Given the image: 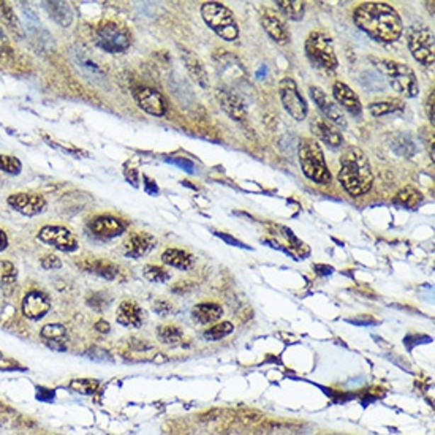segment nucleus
Listing matches in <instances>:
<instances>
[{
	"label": "nucleus",
	"mask_w": 435,
	"mask_h": 435,
	"mask_svg": "<svg viewBox=\"0 0 435 435\" xmlns=\"http://www.w3.org/2000/svg\"><path fill=\"white\" fill-rule=\"evenodd\" d=\"M353 21L367 35L383 43L397 42L404 32L399 13L383 2L361 4L353 13Z\"/></svg>",
	"instance_id": "1"
},
{
	"label": "nucleus",
	"mask_w": 435,
	"mask_h": 435,
	"mask_svg": "<svg viewBox=\"0 0 435 435\" xmlns=\"http://www.w3.org/2000/svg\"><path fill=\"white\" fill-rule=\"evenodd\" d=\"M339 182L351 196H363L372 188L373 174L371 163L361 149L350 147L344 152Z\"/></svg>",
	"instance_id": "2"
},
{
	"label": "nucleus",
	"mask_w": 435,
	"mask_h": 435,
	"mask_svg": "<svg viewBox=\"0 0 435 435\" xmlns=\"http://www.w3.org/2000/svg\"><path fill=\"white\" fill-rule=\"evenodd\" d=\"M299 163H301L303 173L307 176L310 181L326 186L329 183L332 176L326 166V160L320 145L314 138H303L299 141L298 147Z\"/></svg>",
	"instance_id": "3"
},
{
	"label": "nucleus",
	"mask_w": 435,
	"mask_h": 435,
	"mask_svg": "<svg viewBox=\"0 0 435 435\" xmlns=\"http://www.w3.org/2000/svg\"><path fill=\"white\" fill-rule=\"evenodd\" d=\"M372 62L375 64L377 69L385 74L390 86L397 94L404 95L407 98L417 97L419 92L418 79L414 77V72L409 65L385 59H372Z\"/></svg>",
	"instance_id": "4"
},
{
	"label": "nucleus",
	"mask_w": 435,
	"mask_h": 435,
	"mask_svg": "<svg viewBox=\"0 0 435 435\" xmlns=\"http://www.w3.org/2000/svg\"><path fill=\"white\" fill-rule=\"evenodd\" d=\"M201 16L205 23L213 29L220 38L227 42H233L239 37V27L236 18L228 6L219 2H208L201 6Z\"/></svg>",
	"instance_id": "5"
},
{
	"label": "nucleus",
	"mask_w": 435,
	"mask_h": 435,
	"mask_svg": "<svg viewBox=\"0 0 435 435\" xmlns=\"http://www.w3.org/2000/svg\"><path fill=\"white\" fill-rule=\"evenodd\" d=\"M305 54L312 64L317 69L324 70L328 73H334L337 69V56L334 51V45L329 35L323 32H312L305 40Z\"/></svg>",
	"instance_id": "6"
},
{
	"label": "nucleus",
	"mask_w": 435,
	"mask_h": 435,
	"mask_svg": "<svg viewBox=\"0 0 435 435\" xmlns=\"http://www.w3.org/2000/svg\"><path fill=\"white\" fill-rule=\"evenodd\" d=\"M409 47L417 62L434 69L435 40L434 32L426 26H413L409 29Z\"/></svg>",
	"instance_id": "7"
},
{
	"label": "nucleus",
	"mask_w": 435,
	"mask_h": 435,
	"mask_svg": "<svg viewBox=\"0 0 435 435\" xmlns=\"http://www.w3.org/2000/svg\"><path fill=\"white\" fill-rule=\"evenodd\" d=\"M97 43L106 52H125L130 47L132 37L125 27L113 21H105L98 26Z\"/></svg>",
	"instance_id": "8"
},
{
	"label": "nucleus",
	"mask_w": 435,
	"mask_h": 435,
	"mask_svg": "<svg viewBox=\"0 0 435 435\" xmlns=\"http://www.w3.org/2000/svg\"><path fill=\"white\" fill-rule=\"evenodd\" d=\"M278 89H281V100L282 105L291 118L296 120H304L307 118L309 108L307 103L301 94L298 91L296 83L291 78H285L278 84Z\"/></svg>",
	"instance_id": "9"
},
{
	"label": "nucleus",
	"mask_w": 435,
	"mask_h": 435,
	"mask_svg": "<svg viewBox=\"0 0 435 435\" xmlns=\"http://www.w3.org/2000/svg\"><path fill=\"white\" fill-rule=\"evenodd\" d=\"M38 239L46 246H51L60 252H74L78 250V239L69 228L56 227V225H46L38 231Z\"/></svg>",
	"instance_id": "10"
},
{
	"label": "nucleus",
	"mask_w": 435,
	"mask_h": 435,
	"mask_svg": "<svg viewBox=\"0 0 435 435\" xmlns=\"http://www.w3.org/2000/svg\"><path fill=\"white\" fill-rule=\"evenodd\" d=\"M310 97L315 101L317 106L320 108V111L324 114V118L328 119L331 124L346 127V119L344 115L342 108L339 106L323 89H320V87H317V86H312Z\"/></svg>",
	"instance_id": "11"
},
{
	"label": "nucleus",
	"mask_w": 435,
	"mask_h": 435,
	"mask_svg": "<svg viewBox=\"0 0 435 435\" xmlns=\"http://www.w3.org/2000/svg\"><path fill=\"white\" fill-rule=\"evenodd\" d=\"M11 209L26 217H35L46 209V200L38 193H15L6 200Z\"/></svg>",
	"instance_id": "12"
},
{
	"label": "nucleus",
	"mask_w": 435,
	"mask_h": 435,
	"mask_svg": "<svg viewBox=\"0 0 435 435\" xmlns=\"http://www.w3.org/2000/svg\"><path fill=\"white\" fill-rule=\"evenodd\" d=\"M21 309L26 318L38 322L42 320L43 317H46L47 312L51 310V299L47 298V295L43 293V291L33 290L24 296Z\"/></svg>",
	"instance_id": "13"
},
{
	"label": "nucleus",
	"mask_w": 435,
	"mask_h": 435,
	"mask_svg": "<svg viewBox=\"0 0 435 435\" xmlns=\"http://www.w3.org/2000/svg\"><path fill=\"white\" fill-rule=\"evenodd\" d=\"M135 101L142 111L151 115H163L166 113V101L163 95L152 87H138L135 89Z\"/></svg>",
	"instance_id": "14"
},
{
	"label": "nucleus",
	"mask_w": 435,
	"mask_h": 435,
	"mask_svg": "<svg viewBox=\"0 0 435 435\" xmlns=\"http://www.w3.org/2000/svg\"><path fill=\"white\" fill-rule=\"evenodd\" d=\"M91 233L98 239H113L125 231V223L113 215H97L89 222Z\"/></svg>",
	"instance_id": "15"
},
{
	"label": "nucleus",
	"mask_w": 435,
	"mask_h": 435,
	"mask_svg": "<svg viewBox=\"0 0 435 435\" xmlns=\"http://www.w3.org/2000/svg\"><path fill=\"white\" fill-rule=\"evenodd\" d=\"M157 247V239L149 233H133L124 242V252L128 258H142Z\"/></svg>",
	"instance_id": "16"
},
{
	"label": "nucleus",
	"mask_w": 435,
	"mask_h": 435,
	"mask_svg": "<svg viewBox=\"0 0 435 435\" xmlns=\"http://www.w3.org/2000/svg\"><path fill=\"white\" fill-rule=\"evenodd\" d=\"M215 95L222 106V110L225 111L231 119L244 120L247 118L246 103H244L239 95H236L235 92H231L228 89H217Z\"/></svg>",
	"instance_id": "17"
},
{
	"label": "nucleus",
	"mask_w": 435,
	"mask_h": 435,
	"mask_svg": "<svg viewBox=\"0 0 435 435\" xmlns=\"http://www.w3.org/2000/svg\"><path fill=\"white\" fill-rule=\"evenodd\" d=\"M261 24L263 29L268 32V35L276 40L277 43L287 45L290 42V33L285 27L281 15L274 10H266L261 16Z\"/></svg>",
	"instance_id": "18"
},
{
	"label": "nucleus",
	"mask_w": 435,
	"mask_h": 435,
	"mask_svg": "<svg viewBox=\"0 0 435 435\" xmlns=\"http://www.w3.org/2000/svg\"><path fill=\"white\" fill-rule=\"evenodd\" d=\"M115 320L119 324L127 326V328H141L146 320L145 310L135 301H122L115 314Z\"/></svg>",
	"instance_id": "19"
},
{
	"label": "nucleus",
	"mask_w": 435,
	"mask_h": 435,
	"mask_svg": "<svg viewBox=\"0 0 435 435\" xmlns=\"http://www.w3.org/2000/svg\"><path fill=\"white\" fill-rule=\"evenodd\" d=\"M310 130L318 140H322L324 145H328L331 147H339L344 142L341 132L337 130L334 124H331V122L326 119H322V118L312 119Z\"/></svg>",
	"instance_id": "20"
},
{
	"label": "nucleus",
	"mask_w": 435,
	"mask_h": 435,
	"mask_svg": "<svg viewBox=\"0 0 435 435\" xmlns=\"http://www.w3.org/2000/svg\"><path fill=\"white\" fill-rule=\"evenodd\" d=\"M179 52H181V59H182L183 65H186L188 74L193 78L195 83L200 84L201 87H208L209 86L208 72L201 60L198 59V56H196L193 51H190L183 46H179Z\"/></svg>",
	"instance_id": "21"
},
{
	"label": "nucleus",
	"mask_w": 435,
	"mask_h": 435,
	"mask_svg": "<svg viewBox=\"0 0 435 435\" xmlns=\"http://www.w3.org/2000/svg\"><path fill=\"white\" fill-rule=\"evenodd\" d=\"M332 95H334L339 106L345 108V110L351 113L353 115L361 114L363 111L361 100H359L358 95L353 92L345 83H342V81H337L334 87H332Z\"/></svg>",
	"instance_id": "22"
},
{
	"label": "nucleus",
	"mask_w": 435,
	"mask_h": 435,
	"mask_svg": "<svg viewBox=\"0 0 435 435\" xmlns=\"http://www.w3.org/2000/svg\"><path fill=\"white\" fill-rule=\"evenodd\" d=\"M78 266L86 271V273H92L95 276H100L108 281H113V278L118 277L119 268L118 264H114L110 260H105V258H95V260H84L78 263Z\"/></svg>",
	"instance_id": "23"
},
{
	"label": "nucleus",
	"mask_w": 435,
	"mask_h": 435,
	"mask_svg": "<svg viewBox=\"0 0 435 435\" xmlns=\"http://www.w3.org/2000/svg\"><path fill=\"white\" fill-rule=\"evenodd\" d=\"M40 336H42L43 341L46 342V345H50V349L64 351L67 350V339H69V334H67V328L64 324L60 323H52V324H46L40 331Z\"/></svg>",
	"instance_id": "24"
},
{
	"label": "nucleus",
	"mask_w": 435,
	"mask_h": 435,
	"mask_svg": "<svg viewBox=\"0 0 435 435\" xmlns=\"http://www.w3.org/2000/svg\"><path fill=\"white\" fill-rule=\"evenodd\" d=\"M223 315V309L220 304L217 303H201L196 304L192 309V317L196 323L209 324L220 320Z\"/></svg>",
	"instance_id": "25"
},
{
	"label": "nucleus",
	"mask_w": 435,
	"mask_h": 435,
	"mask_svg": "<svg viewBox=\"0 0 435 435\" xmlns=\"http://www.w3.org/2000/svg\"><path fill=\"white\" fill-rule=\"evenodd\" d=\"M162 261L176 269L187 271L193 266V255L182 249H166L162 254Z\"/></svg>",
	"instance_id": "26"
},
{
	"label": "nucleus",
	"mask_w": 435,
	"mask_h": 435,
	"mask_svg": "<svg viewBox=\"0 0 435 435\" xmlns=\"http://www.w3.org/2000/svg\"><path fill=\"white\" fill-rule=\"evenodd\" d=\"M46 10L50 13V16L56 21L57 24L69 27L73 21V13L70 10L69 4L65 2H47Z\"/></svg>",
	"instance_id": "27"
},
{
	"label": "nucleus",
	"mask_w": 435,
	"mask_h": 435,
	"mask_svg": "<svg viewBox=\"0 0 435 435\" xmlns=\"http://www.w3.org/2000/svg\"><path fill=\"white\" fill-rule=\"evenodd\" d=\"M0 21H2L11 32H15L18 37H23V27L19 23L18 16L15 15L11 6L6 2H0Z\"/></svg>",
	"instance_id": "28"
},
{
	"label": "nucleus",
	"mask_w": 435,
	"mask_h": 435,
	"mask_svg": "<svg viewBox=\"0 0 435 435\" xmlns=\"http://www.w3.org/2000/svg\"><path fill=\"white\" fill-rule=\"evenodd\" d=\"M394 203H397V205H402L405 208L414 209L417 206H419L421 203H423V195H421V192L417 188L405 187L396 195Z\"/></svg>",
	"instance_id": "29"
},
{
	"label": "nucleus",
	"mask_w": 435,
	"mask_h": 435,
	"mask_svg": "<svg viewBox=\"0 0 435 435\" xmlns=\"http://www.w3.org/2000/svg\"><path fill=\"white\" fill-rule=\"evenodd\" d=\"M278 10L282 11L283 16H287L291 21H299L304 16L305 11V4L301 2V0H291V2H277Z\"/></svg>",
	"instance_id": "30"
},
{
	"label": "nucleus",
	"mask_w": 435,
	"mask_h": 435,
	"mask_svg": "<svg viewBox=\"0 0 435 435\" xmlns=\"http://www.w3.org/2000/svg\"><path fill=\"white\" fill-rule=\"evenodd\" d=\"M159 341L168 345H176L182 341V329L176 324H162L157 328Z\"/></svg>",
	"instance_id": "31"
},
{
	"label": "nucleus",
	"mask_w": 435,
	"mask_h": 435,
	"mask_svg": "<svg viewBox=\"0 0 435 435\" xmlns=\"http://www.w3.org/2000/svg\"><path fill=\"white\" fill-rule=\"evenodd\" d=\"M404 110V103L400 100H388V101H378V103H372L369 105V111L372 115H375V118H380V115H386L396 111H402Z\"/></svg>",
	"instance_id": "32"
},
{
	"label": "nucleus",
	"mask_w": 435,
	"mask_h": 435,
	"mask_svg": "<svg viewBox=\"0 0 435 435\" xmlns=\"http://www.w3.org/2000/svg\"><path fill=\"white\" fill-rule=\"evenodd\" d=\"M70 388L78 394H83V396H92V394L98 391L100 382L94 378H78L70 382Z\"/></svg>",
	"instance_id": "33"
},
{
	"label": "nucleus",
	"mask_w": 435,
	"mask_h": 435,
	"mask_svg": "<svg viewBox=\"0 0 435 435\" xmlns=\"http://www.w3.org/2000/svg\"><path fill=\"white\" fill-rule=\"evenodd\" d=\"M235 326L231 324L230 322H220V323H215L214 326H210V328L205 332V339H208V341H220V339L230 336L231 332H233Z\"/></svg>",
	"instance_id": "34"
},
{
	"label": "nucleus",
	"mask_w": 435,
	"mask_h": 435,
	"mask_svg": "<svg viewBox=\"0 0 435 435\" xmlns=\"http://www.w3.org/2000/svg\"><path fill=\"white\" fill-rule=\"evenodd\" d=\"M142 274H145V277L149 282H154V283H165L169 281L168 271L165 268L154 266V264H147V266H145V269H142Z\"/></svg>",
	"instance_id": "35"
},
{
	"label": "nucleus",
	"mask_w": 435,
	"mask_h": 435,
	"mask_svg": "<svg viewBox=\"0 0 435 435\" xmlns=\"http://www.w3.org/2000/svg\"><path fill=\"white\" fill-rule=\"evenodd\" d=\"M18 281V269L11 261H0V282L5 285H13Z\"/></svg>",
	"instance_id": "36"
},
{
	"label": "nucleus",
	"mask_w": 435,
	"mask_h": 435,
	"mask_svg": "<svg viewBox=\"0 0 435 435\" xmlns=\"http://www.w3.org/2000/svg\"><path fill=\"white\" fill-rule=\"evenodd\" d=\"M0 169H2L4 173L16 176V174L21 173L23 163L19 162L16 157H13V155L0 154Z\"/></svg>",
	"instance_id": "37"
},
{
	"label": "nucleus",
	"mask_w": 435,
	"mask_h": 435,
	"mask_svg": "<svg viewBox=\"0 0 435 435\" xmlns=\"http://www.w3.org/2000/svg\"><path fill=\"white\" fill-rule=\"evenodd\" d=\"M42 268L46 271H54V269H60L62 268V261H60V258L56 255H45L42 258Z\"/></svg>",
	"instance_id": "38"
},
{
	"label": "nucleus",
	"mask_w": 435,
	"mask_h": 435,
	"mask_svg": "<svg viewBox=\"0 0 435 435\" xmlns=\"http://www.w3.org/2000/svg\"><path fill=\"white\" fill-rule=\"evenodd\" d=\"M87 304H89L94 310H105V307L108 305V301L103 298V295L94 293V295L87 298Z\"/></svg>",
	"instance_id": "39"
},
{
	"label": "nucleus",
	"mask_w": 435,
	"mask_h": 435,
	"mask_svg": "<svg viewBox=\"0 0 435 435\" xmlns=\"http://www.w3.org/2000/svg\"><path fill=\"white\" fill-rule=\"evenodd\" d=\"M154 312L155 314H159L160 317H168L169 314H173V304L168 301H155L154 303Z\"/></svg>",
	"instance_id": "40"
},
{
	"label": "nucleus",
	"mask_w": 435,
	"mask_h": 435,
	"mask_svg": "<svg viewBox=\"0 0 435 435\" xmlns=\"http://www.w3.org/2000/svg\"><path fill=\"white\" fill-rule=\"evenodd\" d=\"M166 162H169V163H174V165H178V166H181L182 169H186L187 173H193V169H195V165L190 160H187V159H166Z\"/></svg>",
	"instance_id": "41"
},
{
	"label": "nucleus",
	"mask_w": 435,
	"mask_h": 435,
	"mask_svg": "<svg viewBox=\"0 0 435 435\" xmlns=\"http://www.w3.org/2000/svg\"><path fill=\"white\" fill-rule=\"evenodd\" d=\"M124 174H125V178H127V181L132 183V186H135V187H138V171L135 168H125V171H124Z\"/></svg>",
	"instance_id": "42"
},
{
	"label": "nucleus",
	"mask_w": 435,
	"mask_h": 435,
	"mask_svg": "<svg viewBox=\"0 0 435 435\" xmlns=\"http://www.w3.org/2000/svg\"><path fill=\"white\" fill-rule=\"evenodd\" d=\"M426 114H427V118H429L431 124L434 125V91L431 92L429 97H427V101H426Z\"/></svg>",
	"instance_id": "43"
},
{
	"label": "nucleus",
	"mask_w": 435,
	"mask_h": 435,
	"mask_svg": "<svg viewBox=\"0 0 435 435\" xmlns=\"http://www.w3.org/2000/svg\"><path fill=\"white\" fill-rule=\"evenodd\" d=\"M95 329L101 332V334H108V332H110V329H111V326H110V323L105 322V320H98L97 323H95Z\"/></svg>",
	"instance_id": "44"
},
{
	"label": "nucleus",
	"mask_w": 435,
	"mask_h": 435,
	"mask_svg": "<svg viewBox=\"0 0 435 435\" xmlns=\"http://www.w3.org/2000/svg\"><path fill=\"white\" fill-rule=\"evenodd\" d=\"M6 247H9V237H6L5 231L0 228V252H4Z\"/></svg>",
	"instance_id": "45"
},
{
	"label": "nucleus",
	"mask_w": 435,
	"mask_h": 435,
	"mask_svg": "<svg viewBox=\"0 0 435 435\" xmlns=\"http://www.w3.org/2000/svg\"><path fill=\"white\" fill-rule=\"evenodd\" d=\"M315 273H317V274L328 276V274L332 273V268H331V266H323V264H317V266H315Z\"/></svg>",
	"instance_id": "46"
},
{
	"label": "nucleus",
	"mask_w": 435,
	"mask_h": 435,
	"mask_svg": "<svg viewBox=\"0 0 435 435\" xmlns=\"http://www.w3.org/2000/svg\"><path fill=\"white\" fill-rule=\"evenodd\" d=\"M217 236H220L223 241H227V242H231V244H235L236 247H244V244L242 242H239V241H236V239H233V237H230V236H225V235H222V233H215Z\"/></svg>",
	"instance_id": "47"
},
{
	"label": "nucleus",
	"mask_w": 435,
	"mask_h": 435,
	"mask_svg": "<svg viewBox=\"0 0 435 435\" xmlns=\"http://www.w3.org/2000/svg\"><path fill=\"white\" fill-rule=\"evenodd\" d=\"M145 181H146V186H147V192H151V188L154 190V193H157V192H159V188H157V186H155V182H154V181L149 179L147 176H145Z\"/></svg>",
	"instance_id": "48"
},
{
	"label": "nucleus",
	"mask_w": 435,
	"mask_h": 435,
	"mask_svg": "<svg viewBox=\"0 0 435 435\" xmlns=\"http://www.w3.org/2000/svg\"><path fill=\"white\" fill-rule=\"evenodd\" d=\"M0 358H2V353H0Z\"/></svg>",
	"instance_id": "49"
}]
</instances>
